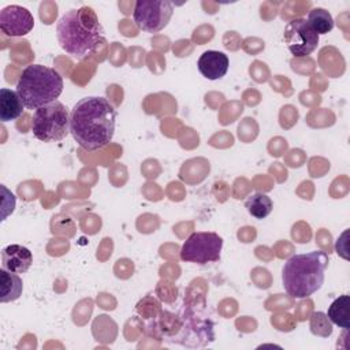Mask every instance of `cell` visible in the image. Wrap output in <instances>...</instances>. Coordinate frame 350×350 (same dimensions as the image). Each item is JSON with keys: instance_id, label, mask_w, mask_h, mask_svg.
<instances>
[{"instance_id": "1", "label": "cell", "mask_w": 350, "mask_h": 350, "mask_svg": "<svg viewBox=\"0 0 350 350\" xmlns=\"http://www.w3.org/2000/svg\"><path fill=\"white\" fill-rule=\"evenodd\" d=\"M116 109L104 97L81 98L70 112V134L85 150L105 148L113 138Z\"/></svg>"}, {"instance_id": "2", "label": "cell", "mask_w": 350, "mask_h": 350, "mask_svg": "<svg viewBox=\"0 0 350 350\" xmlns=\"http://www.w3.org/2000/svg\"><path fill=\"white\" fill-rule=\"evenodd\" d=\"M60 48L77 60L92 55L104 40V29L93 8L81 7L67 11L56 25Z\"/></svg>"}, {"instance_id": "3", "label": "cell", "mask_w": 350, "mask_h": 350, "mask_svg": "<svg viewBox=\"0 0 350 350\" xmlns=\"http://www.w3.org/2000/svg\"><path fill=\"white\" fill-rule=\"evenodd\" d=\"M329 256L323 250L291 256L282 268V284L293 298H308L324 283Z\"/></svg>"}, {"instance_id": "4", "label": "cell", "mask_w": 350, "mask_h": 350, "mask_svg": "<svg viewBox=\"0 0 350 350\" xmlns=\"http://www.w3.org/2000/svg\"><path fill=\"white\" fill-rule=\"evenodd\" d=\"M62 92L63 77L55 68L42 64L25 67L16 82V93L27 109H38L56 101Z\"/></svg>"}, {"instance_id": "5", "label": "cell", "mask_w": 350, "mask_h": 350, "mask_svg": "<svg viewBox=\"0 0 350 350\" xmlns=\"http://www.w3.org/2000/svg\"><path fill=\"white\" fill-rule=\"evenodd\" d=\"M33 134L42 142H59L70 133V112L59 100L34 111Z\"/></svg>"}, {"instance_id": "6", "label": "cell", "mask_w": 350, "mask_h": 350, "mask_svg": "<svg viewBox=\"0 0 350 350\" xmlns=\"http://www.w3.org/2000/svg\"><path fill=\"white\" fill-rule=\"evenodd\" d=\"M223 238L212 231L193 232L180 247V260L205 265L220 260Z\"/></svg>"}, {"instance_id": "7", "label": "cell", "mask_w": 350, "mask_h": 350, "mask_svg": "<svg viewBox=\"0 0 350 350\" xmlns=\"http://www.w3.org/2000/svg\"><path fill=\"white\" fill-rule=\"evenodd\" d=\"M174 5L167 0H138L134 4L133 19L137 27L146 33H159L170 22Z\"/></svg>"}, {"instance_id": "8", "label": "cell", "mask_w": 350, "mask_h": 350, "mask_svg": "<svg viewBox=\"0 0 350 350\" xmlns=\"http://www.w3.org/2000/svg\"><path fill=\"white\" fill-rule=\"evenodd\" d=\"M283 40L294 57H305L317 48L319 34L310 27L306 19L295 18L287 22Z\"/></svg>"}, {"instance_id": "9", "label": "cell", "mask_w": 350, "mask_h": 350, "mask_svg": "<svg viewBox=\"0 0 350 350\" xmlns=\"http://www.w3.org/2000/svg\"><path fill=\"white\" fill-rule=\"evenodd\" d=\"M34 27L31 12L16 4L4 7L0 11V30L7 37H22L30 33Z\"/></svg>"}, {"instance_id": "10", "label": "cell", "mask_w": 350, "mask_h": 350, "mask_svg": "<svg viewBox=\"0 0 350 350\" xmlns=\"http://www.w3.org/2000/svg\"><path fill=\"white\" fill-rule=\"evenodd\" d=\"M198 71L201 75L209 81H216L223 78L230 67V60L226 53L219 51H205L198 62Z\"/></svg>"}, {"instance_id": "11", "label": "cell", "mask_w": 350, "mask_h": 350, "mask_svg": "<svg viewBox=\"0 0 350 350\" xmlns=\"http://www.w3.org/2000/svg\"><path fill=\"white\" fill-rule=\"evenodd\" d=\"M33 262L31 252L22 245L12 243L1 250V264L3 268L15 272V273H25Z\"/></svg>"}, {"instance_id": "12", "label": "cell", "mask_w": 350, "mask_h": 350, "mask_svg": "<svg viewBox=\"0 0 350 350\" xmlns=\"http://www.w3.org/2000/svg\"><path fill=\"white\" fill-rule=\"evenodd\" d=\"M23 103L16 93V90H11L7 88L0 89V120L3 123L15 120L23 112Z\"/></svg>"}, {"instance_id": "13", "label": "cell", "mask_w": 350, "mask_h": 350, "mask_svg": "<svg viewBox=\"0 0 350 350\" xmlns=\"http://www.w3.org/2000/svg\"><path fill=\"white\" fill-rule=\"evenodd\" d=\"M23 291V282L18 273L5 268L0 269V302L7 304L18 299Z\"/></svg>"}, {"instance_id": "14", "label": "cell", "mask_w": 350, "mask_h": 350, "mask_svg": "<svg viewBox=\"0 0 350 350\" xmlns=\"http://www.w3.org/2000/svg\"><path fill=\"white\" fill-rule=\"evenodd\" d=\"M349 308H350V297L343 294L332 301L328 308L327 317L328 320L338 325L339 328L347 329L350 327V317H349Z\"/></svg>"}, {"instance_id": "15", "label": "cell", "mask_w": 350, "mask_h": 350, "mask_svg": "<svg viewBox=\"0 0 350 350\" xmlns=\"http://www.w3.org/2000/svg\"><path fill=\"white\" fill-rule=\"evenodd\" d=\"M249 215H252L256 219H265L273 209V202L271 197H268L264 193H256L252 194L245 204Z\"/></svg>"}, {"instance_id": "16", "label": "cell", "mask_w": 350, "mask_h": 350, "mask_svg": "<svg viewBox=\"0 0 350 350\" xmlns=\"http://www.w3.org/2000/svg\"><path fill=\"white\" fill-rule=\"evenodd\" d=\"M308 23L310 27L320 36V34H327L334 29V18L332 15L320 7L312 8L308 15Z\"/></svg>"}, {"instance_id": "17", "label": "cell", "mask_w": 350, "mask_h": 350, "mask_svg": "<svg viewBox=\"0 0 350 350\" xmlns=\"http://www.w3.org/2000/svg\"><path fill=\"white\" fill-rule=\"evenodd\" d=\"M310 328H312V331L314 328H317L314 335H320V336H328L332 332V327H331V323L328 321L327 314H324L321 312H316L312 314Z\"/></svg>"}]
</instances>
